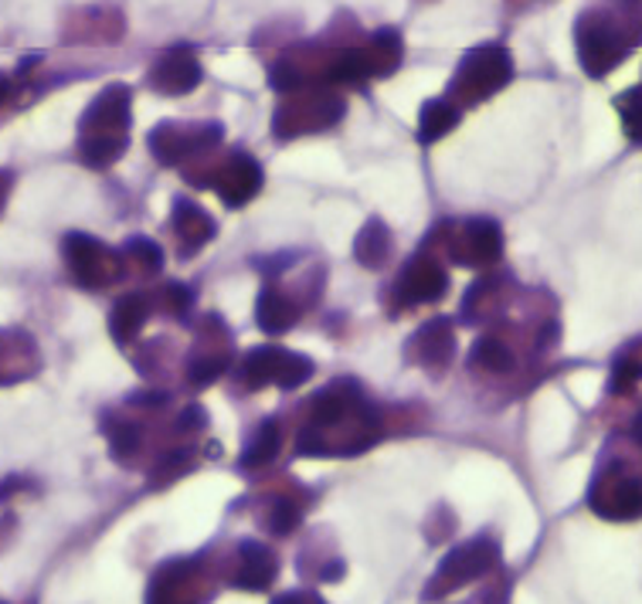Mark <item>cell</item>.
<instances>
[{"label": "cell", "instance_id": "cell-36", "mask_svg": "<svg viewBox=\"0 0 642 604\" xmlns=\"http://www.w3.org/2000/svg\"><path fill=\"white\" fill-rule=\"evenodd\" d=\"M4 194H8V177L0 174V205H4Z\"/></svg>", "mask_w": 642, "mask_h": 604}, {"label": "cell", "instance_id": "cell-14", "mask_svg": "<svg viewBox=\"0 0 642 604\" xmlns=\"http://www.w3.org/2000/svg\"><path fill=\"white\" fill-rule=\"evenodd\" d=\"M276 581V558L256 540H245L238 546V574L235 587L241 591H266Z\"/></svg>", "mask_w": 642, "mask_h": 604}, {"label": "cell", "instance_id": "cell-10", "mask_svg": "<svg viewBox=\"0 0 642 604\" xmlns=\"http://www.w3.org/2000/svg\"><path fill=\"white\" fill-rule=\"evenodd\" d=\"M211 184L228 208H245L262 190V167L249 154H235L225 160V167L215 174Z\"/></svg>", "mask_w": 642, "mask_h": 604}, {"label": "cell", "instance_id": "cell-25", "mask_svg": "<svg viewBox=\"0 0 642 604\" xmlns=\"http://www.w3.org/2000/svg\"><path fill=\"white\" fill-rule=\"evenodd\" d=\"M473 367H479L486 374H507L514 367V357H510V350L500 340L483 336L473 346Z\"/></svg>", "mask_w": 642, "mask_h": 604}, {"label": "cell", "instance_id": "cell-32", "mask_svg": "<svg viewBox=\"0 0 642 604\" xmlns=\"http://www.w3.org/2000/svg\"><path fill=\"white\" fill-rule=\"evenodd\" d=\"M201 425H205V415H201V408H187V412L177 418V428H184V431H187V428H201Z\"/></svg>", "mask_w": 642, "mask_h": 604}, {"label": "cell", "instance_id": "cell-30", "mask_svg": "<svg viewBox=\"0 0 642 604\" xmlns=\"http://www.w3.org/2000/svg\"><path fill=\"white\" fill-rule=\"evenodd\" d=\"M642 377V361H619L612 371V394H629Z\"/></svg>", "mask_w": 642, "mask_h": 604}, {"label": "cell", "instance_id": "cell-3", "mask_svg": "<svg viewBox=\"0 0 642 604\" xmlns=\"http://www.w3.org/2000/svg\"><path fill=\"white\" fill-rule=\"evenodd\" d=\"M510 79H514V62H510L507 48L483 44V48H473L463 59V65L456 69L449 82V92L463 98V103H479V98H489L493 92H500Z\"/></svg>", "mask_w": 642, "mask_h": 604}, {"label": "cell", "instance_id": "cell-22", "mask_svg": "<svg viewBox=\"0 0 642 604\" xmlns=\"http://www.w3.org/2000/svg\"><path fill=\"white\" fill-rule=\"evenodd\" d=\"M367 62H371V75H391L402 65V38L391 28L377 31L367 48Z\"/></svg>", "mask_w": 642, "mask_h": 604}, {"label": "cell", "instance_id": "cell-28", "mask_svg": "<svg viewBox=\"0 0 642 604\" xmlns=\"http://www.w3.org/2000/svg\"><path fill=\"white\" fill-rule=\"evenodd\" d=\"M296 527H300V507H296L292 499L279 496V499L272 502V510H269V530H272L276 537H289Z\"/></svg>", "mask_w": 642, "mask_h": 604}, {"label": "cell", "instance_id": "cell-17", "mask_svg": "<svg viewBox=\"0 0 642 604\" xmlns=\"http://www.w3.org/2000/svg\"><path fill=\"white\" fill-rule=\"evenodd\" d=\"M354 259L364 265V269H381L387 259H391V231L384 221L371 218L358 238H354Z\"/></svg>", "mask_w": 642, "mask_h": 604}, {"label": "cell", "instance_id": "cell-23", "mask_svg": "<svg viewBox=\"0 0 642 604\" xmlns=\"http://www.w3.org/2000/svg\"><path fill=\"white\" fill-rule=\"evenodd\" d=\"M103 428H106V438H110L113 459L130 462L139 451V428L126 418H116V415H103Z\"/></svg>", "mask_w": 642, "mask_h": 604}, {"label": "cell", "instance_id": "cell-18", "mask_svg": "<svg viewBox=\"0 0 642 604\" xmlns=\"http://www.w3.org/2000/svg\"><path fill=\"white\" fill-rule=\"evenodd\" d=\"M146 316H151V306H146L143 295H123L113 313H110V330H113V340L116 343H130L139 336Z\"/></svg>", "mask_w": 642, "mask_h": 604}, {"label": "cell", "instance_id": "cell-21", "mask_svg": "<svg viewBox=\"0 0 642 604\" xmlns=\"http://www.w3.org/2000/svg\"><path fill=\"white\" fill-rule=\"evenodd\" d=\"M279 445H282V431L276 421H262L252 435V445L245 448L241 456V466L245 469H259V466H269L276 456H279Z\"/></svg>", "mask_w": 642, "mask_h": 604}, {"label": "cell", "instance_id": "cell-5", "mask_svg": "<svg viewBox=\"0 0 642 604\" xmlns=\"http://www.w3.org/2000/svg\"><path fill=\"white\" fill-rule=\"evenodd\" d=\"M500 561V546L486 540V537H476L463 546H453L446 558H442L438 571H435V584L425 591V597H438L453 587H463L476 577H483L486 571H493Z\"/></svg>", "mask_w": 642, "mask_h": 604}, {"label": "cell", "instance_id": "cell-20", "mask_svg": "<svg viewBox=\"0 0 642 604\" xmlns=\"http://www.w3.org/2000/svg\"><path fill=\"white\" fill-rule=\"evenodd\" d=\"M456 126H459V110L453 103H446V98H432V103L422 106V119H418L422 143H438Z\"/></svg>", "mask_w": 642, "mask_h": 604}, {"label": "cell", "instance_id": "cell-7", "mask_svg": "<svg viewBox=\"0 0 642 604\" xmlns=\"http://www.w3.org/2000/svg\"><path fill=\"white\" fill-rule=\"evenodd\" d=\"M221 143V126L218 123H201V126H177V123H161L151 133V154L164 167H177L205 149Z\"/></svg>", "mask_w": 642, "mask_h": 604}, {"label": "cell", "instance_id": "cell-1", "mask_svg": "<svg viewBox=\"0 0 642 604\" xmlns=\"http://www.w3.org/2000/svg\"><path fill=\"white\" fill-rule=\"evenodd\" d=\"M130 110H133V95L120 82L92 98L79 119V157L85 167L106 170L126 154L130 126H133Z\"/></svg>", "mask_w": 642, "mask_h": 604}, {"label": "cell", "instance_id": "cell-9", "mask_svg": "<svg viewBox=\"0 0 642 604\" xmlns=\"http://www.w3.org/2000/svg\"><path fill=\"white\" fill-rule=\"evenodd\" d=\"M446 289H449L446 269H442L428 256L412 259L405 265L402 279L394 282V295H398V302H405V306H422V302H435V299L446 295Z\"/></svg>", "mask_w": 642, "mask_h": 604}, {"label": "cell", "instance_id": "cell-27", "mask_svg": "<svg viewBox=\"0 0 642 604\" xmlns=\"http://www.w3.org/2000/svg\"><path fill=\"white\" fill-rule=\"evenodd\" d=\"M126 256H130V262H136L143 272H161V269H164V251H161V244L151 241V238H143V235L126 241Z\"/></svg>", "mask_w": 642, "mask_h": 604}, {"label": "cell", "instance_id": "cell-34", "mask_svg": "<svg viewBox=\"0 0 642 604\" xmlns=\"http://www.w3.org/2000/svg\"><path fill=\"white\" fill-rule=\"evenodd\" d=\"M272 604H307V597H303V594H282V597H276Z\"/></svg>", "mask_w": 642, "mask_h": 604}, {"label": "cell", "instance_id": "cell-15", "mask_svg": "<svg viewBox=\"0 0 642 604\" xmlns=\"http://www.w3.org/2000/svg\"><path fill=\"white\" fill-rule=\"evenodd\" d=\"M174 231L187 244V251H197L215 238V221L201 205H194L190 197H177L174 200Z\"/></svg>", "mask_w": 642, "mask_h": 604}, {"label": "cell", "instance_id": "cell-2", "mask_svg": "<svg viewBox=\"0 0 642 604\" xmlns=\"http://www.w3.org/2000/svg\"><path fill=\"white\" fill-rule=\"evenodd\" d=\"M642 38V21H629V18H615L609 11H588L578 21V59L584 65L588 75H605L612 72L625 55L629 48Z\"/></svg>", "mask_w": 642, "mask_h": 604}, {"label": "cell", "instance_id": "cell-12", "mask_svg": "<svg viewBox=\"0 0 642 604\" xmlns=\"http://www.w3.org/2000/svg\"><path fill=\"white\" fill-rule=\"evenodd\" d=\"M412 354L418 357V364L432 367V371H442L453 357H456V333H453V320L438 316L432 323H425L415 340H412Z\"/></svg>", "mask_w": 642, "mask_h": 604}, {"label": "cell", "instance_id": "cell-13", "mask_svg": "<svg viewBox=\"0 0 642 604\" xmlns=\"http://www.w3.org/2000/svg\"><path fill=\"white\" fill-rule=\"evenodd\" d=\"M313 425L317 428H330L336 421H343L348 415H354L358 408H364L361 400V387L354 381H333L330 387H323L313 397Z\"/></svg>", "mask_w": 642, "mask_h": 604}, {"label": "cell", "instance_id": "cell-33", "mask_svg": "<svg viewBox=\"0 0 642 604\" xmlns=\"http://www.w3.org/2000/svg\"><path fill=\"white\" fill-rule=\"evenodd\" d=\"M340 574H343V564H340V561H333V564L323 571V581H340Z\"/></svg>", "mask_w": 642, "mask_h": 604}, {"label": "cell", "instance_id": "cell-24", "mask_svg": "<svg viewBox=\"0 0 642 604\" xmlns=\"http://www.w3.org/2000/svg\"><path fill=\"white\" fill-rule=\"evenodd\" d=\"M367 75H371V62H367V52H361V48H348V52H340L330 62V82H336V85H358Z\"/></svg>", "mask_w": 642, "mask_h": 604}, {"label": "cell", "instance_id": "cell-8", "mask_svg": "<svg viewBox=\"0 0 642 604\" xmlns=\"http://www.w3.org/2000/svg\"><path fill=\"white\" fill-rule=\"evenodd\" d=\"M504 256V231L489 218H473L453 238V259L463 265H493Z\"/></svg>", "mask_w": 642, "mask_h": 604}, {"label": "cell", "instance_id": "cell-29", "mask_svg": "<svg viewBox=\"0 0 642 604\" xmlns=\"http://www.w3.org/2000/svg\"><path fill=\"white\" fill-rule=\"evenodd\" d=\"M161 302H164V310H167L170 316H187L190 306H194V292H190L184 282H170V285L164 289Z\"/></svg>", "mask_w": 642, "mask_h": 604}, {"label": "cell", "instance_id": "cell-11", "mask_svg": "<svg viewBox=\"0 0 642 604\" xmlns=\"http://www.w3.org/2000/svg\"><path fill=\"white\" fill-rule=\"evenodd\" d=\"M197 82H201V62L184 44L164 52L151 69V85L164 95H187L197 88Z\"/></svg>", "mask_w": 642, "mask_h": 604}, {"label": "cell", "instance_id": "cell-6", "mask_svg": "<svg viewBox=\"0 0 642 604\" xmlns=\"http://www.w3.org/2000/svg\"><path fill=\"white\" fill-rule=\"evenodd\" d=\"M62 256H65V265H69L72 279L82 289H103V285H110L120 275V259L113 256V251L103 241L85 235V231L65 235Z\"/></svg>", "mask_w": 642, "mask_h": 604}, {"label": "cell", "instance_id": "cell-26", "mask_svg": "<svg viewBox=\"0 0 642 604\" xmlns=\"http://www.w3.org/2000/svg\"><path fill=\"white\" fill-rule=\"evenodd\" d=\"M225 367H228V357L215 354V350H211V354H194L190 364H187V377H190L194 387H208V384H215L225 374Z\"/></svg>", "mask_w": 642, "mask_h": 604}, {"label": "cell", "instance_id": "cell-16", "mask_svg": "<svg viewBox=\"0 0 642 604\" xmlns=\"http://www.w3.org/2000/svg\"><path fill=\"white\" fill-rule=\"evenodd\" d=\"M591 507L609 520H635V517H642V482L639 479L615 482L605 492V499L602 496L591 499Z\"/></svg>", "mask_w": 642, "mask_h": 604}, {"label": "cell", "instance_id": "cell-19", "mask_svg": "<svg viewBox=\"0 0 642 604\" xmlns=\"http://www.w3.org/2000/svg\"><path fill=\"white\" fill-rule=\"evenodd\" d=\"M296 306L289 302V295H282L279 289H262L259 292V306H256V320L266 333H286L296 323Z\"/></svg>", "mask_w": 642, "mask_h": 604}, {"label": "cell", "instance_id": "cell-31", "mask_svg": "<svg viewBox=\"0 0 642 604\" xmlns=\"http://www.w3.org/2000/svg\"><path fill=\"white\" fill-rule=\"evenodd\" d=\"M272 85L279 92H296L303 85V75H300V69H292V62H282V65L272 69Z\"/></svg>", "mask_w": 642, "mask_h": 604}, {"label": "cell", "instance_id": "cell-35", "mask_svg": "<svg viewBox=\"0 0 642 604\" xmlns=\"http://www.w3.org/2000/svg\"><path fill=\"white\" fill-rule=\"evenodd\" d=\"M632 435H635V441L642 445V415L635 418V425H632Z\"/></svg>", "mask_w": 642, "mask_h": 604}, {"label": "cell", "instance_id": "cell-4", "mask_svg": "<svg viewBox=\"0 0 642 604\" xmlns=\"http://www.w3.org/2000/svg\"><path fill=\"white\" fill-rule=\"evenodd\" d=\"M310 377H313V361L303 354H292V350H279V346H259L241 361V381L252 390L266 384L292 390V387L307 384Z\"/></svg>", "mask_w": 642, "mask_h": 604}]
</instances>
